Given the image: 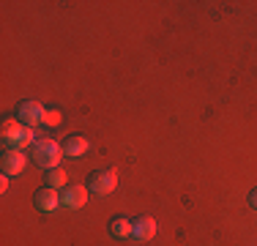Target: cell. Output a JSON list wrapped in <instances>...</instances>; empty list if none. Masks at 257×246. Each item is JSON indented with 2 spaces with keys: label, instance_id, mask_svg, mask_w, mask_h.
Returning a JSON list of instances; mask_svg holds the SVG:
<instances>
[{
  "label": "cell",
  "instance_id": "obj_1",
  "mask_svg": "<svg viewBox=\"0 0 257 246\" xmlns=\"http://www.w3.org/2000/svg\"><path fill=\"white\" fill-rule=\"evenodd\" d=\"M60 153H63V148H60L55 140H36L33 145H30V159H33L39 167L44 170H55L60 167Z\"/></svg>",
  "mask_w": 257,
  "mask_h": 246
},
{
  "label": "cell",
  "instance_id": "obj_2",
  "mask_svg": "<svg viewBox=\"0 0 257 246\" xmlns=\"http://www.w3.org/2000/svg\"><path fill=\"white\" fill-rule=\"evenodd\" d=\"M3 143L9 148H14V151H22V148L33 145V129L25 126V123L20 120H6L3 123Z\"/></svg>",
  "mask_w": 257,
  "mask_h": 246
},
{
  "label": "cell",
  "instance_id": "obj_3",
  "mask_svg": "<svg viewBox=\"0 0 257 246\" xmlns=\"http://www.w3.org/2000/svg\"><path fill=\"white\" fill-rule=\"evenodd\" d=\"M115 186H118V172L115 170H96L88 175V192H93L99 197L115 192Z\"/></svg>",
  "mask_w": 257,
  "mask_h": 246
},
{
  "label": "cell",
  "instance_id": "obj_4",
  "mask_svg": "<svg viewBox=\"0 0 257 246\" xmlns=\"http://www.w3.org/2000/svg\"><path fill=\"white\" fill-rule=\"evenodd\" d=\"M85 202H88V186H82V183H69L60 192V205L66 211H79Z\"/></svg>",
  "mask_w": 257,
  "mask_h": 246
},
{
  "label": "cell",
  "instance_id": "obj_5",
  "mask_svg": "<svg viewBox=\"0 0 257 246\" xmlns=\"http://www.w3.org/2000/svg\"><path fill=\"white\" fill-rule=\"evenodd\" d=\"M44 115H47V109H44V104H39V101H22L20 107H17V120L25 123L30 129L44 123Z\"/></svg>",
  "mask_w": 257,
  "mask_h": 246
},
{
  "label": "cell",
  "instance_id": "obj_6",
  "mask_svg": "<svg viewBox=\"0 0 257 246\" xmlns=\"http://www.w3.org/2000/svg\"><path fill=\"white\" fill-rule=\"evenodd\" d=\"M33 205L39 208L41 213L58 211V208H60V194H58V189H52V186L39 189V192H36V197H33Z\"/></svg>",
  "mask_w": 257,
  "mask_h": 246
},
{
  "label": "cell",
  "instance_id": "obj_7",
  "mask_svg": "<svg viewBox=\"0 0 257 246\" xmlns=\"http://www.w3.org/2000/svg\"><path fill=\"white\" fill-rule=\"evenodd\" d=\"M0 164H3V175H20V172L25 170V164H28V156L22 151L9 148V151L3 153V159H0Z\"/></svg>",
  "mask_w": 257,
  "mask_h": 246
},
{
  "label": "cell",
  "instance_id": "obj_8",
  "mask_svg": "<svg viewBox=\"0 0 257 246\" xmlns=\"http://www.w3.org/2000/svg\"><path fill=\"white\" fill-rule=\"evenodd\" d=\"M63 156H69V159H79L82 153H88V148H90V143L82 137V134H69V137L63 140Z\"/></svg>",
  "mask_w": 257,
  "mask_h": 246
},
{
  "label": "cell",
  "instance_id": "obj_9",
  "mask_svg": "<svg viewBox=\"0 0 257 246\" xmlns=\"http://www.w3.org/2000/svg\"><path fill=\"white\" fill-rule=\"evenodd\" d=\"M154 235H156V221H154V219H151V216L134 219V232H132V238H137L140 243H145V241H151Z\"/></svg>",
  "mask_w": 257,
  "mask_h": 246
},
{
  "label": "cell",
  "instance_id": "obj_10",
  "mask_svg": "<svg viewBox=\"0 0 257 246\" xmlns=\"http://www.w3.org/2000/svg\"><path fill=\"white\" fill-rule=\"evenodd\" d=\"M109 232H112L115 238H128L134 232V221L126 219V216H115L109 221Z\"/></svg>",
  "mask_w": 257,
  "mask_h": 246
},
{
  "label": "cell",
  "instance_id": "obj_11",
  "mask_svg": "<svg viewBox=\"0 0 257 246\" xmlns=\"http://www.w3.org/2000/svg\"><path fill=\"white\" fill-rule=\"evenodd\" d=\"M47 186H52V189H66L69 186V175H66V170H60V167L47 170Z\"/></svg>",
  "mask_w": 257,
  "mask_h": 246
},
{
  "label": "cell",
  "instance_id": "obj_12",
  "mask_svg": "<svg viewBox=\"0 0 257 246\" xmlns=\"http://www.w3.org/2000/svg\"><path fill=\"white\" fill-rule=\"evenodd\" d=\"M60 120H63V112H60V109H47L44 126H60Z\"/></svg>",
  "mask_w": 257,
  "mask_h": 246
},
{
  "label": "cell",
  "instance_id": "obj_13",
  "mask_svg": "<svg viewBox=\"0 0 257 246\" xmlns=\"http://www.w3.org/2000/svg\"><path fill=\"white\" fill-rule=\"evenodd\" d=\"M249 205L257 211V189H252V194H249Z\"/></svg>",
  "mask_w": 257,
  "mask_h": 246
},
{
  "label": "cell",
  "instance_id": "obj_14",
  "mask_svg": "<svg viewBox=\"0 0 257 246\" xmlns=\"http://www.w3.org/2000/svg\"><path fill=\"white\" fill-rule=\"evenodd\" d=\"M6 189H9V175L0 178V192H6Z\"/></svg>",
  "mask_w": 257,
  "mask_h": 246
}]
</instances>
